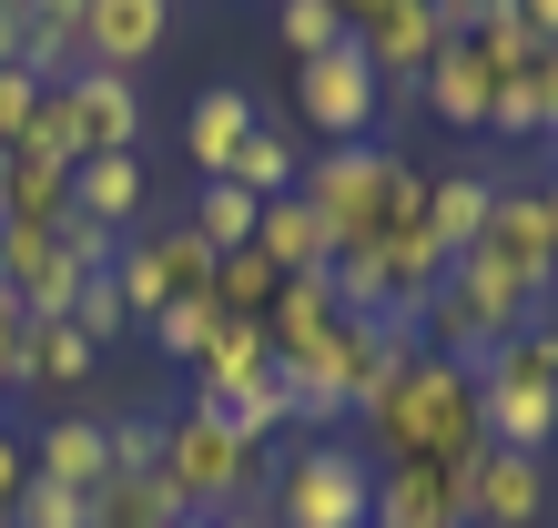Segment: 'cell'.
<instances>
[{"label": "cell", "mask_w": 558, "mask_h": 528, "mask_svg": "<svg viewBox=\"0 0 558 528\" xmlns=\"http://www.w3.org/2000/svg\"><path fill=\"white\" fill-rule=\"evenodd\" d=\"M355 417H366L376 468H397V457H447V468H468V457H487L477 376H468V367H447V356H407V367L386 376Z\"/></svg>", "instance_id": "obj_1"}, {"label": "cell", "mask_w": 558, "mask_h": 528, "mask_svg": "<svg viewBox=\"0 0 558 528\" xmlns=\"http://www.w3.org/2000/svg\"><path fill=\"white\" fill-rule=\"evenodd\" d=\"M315 204V224H325V254H376L397 224H416L426 214V173L407 153H386V143H336V153H305V183H294Z\"/></svg>", "instance_id": "obj_2"}, {"label": "cell", "mask_w": 558, "mask_h": 528, "mask_svg": "<svg viewBox=\"0 0 558 528\" xmlns=\"http://www.w3.org/2000/svg\"><path fill=\"white\" fill-rule=\"evenodd\" d=\"M254 457H265V447H244L223 407L162 417V488H173V508H193V518L244 508V499H254Z\"/></svg>", "instance_id": "obj_3"}, {"label": "cell", "mask_w": 558, "mask_h": 528, "mask_svg": "<svg viewBox=\"0 0 558 528\" xmlns=\"http://www.w3.org/2000/svg\"><path fill=\"white\" fill-rule=\"evenodd\" d=\"M265 518H275V528H376V468H366L345 437H315V447L275 478Z\"/></svg>", "instance_id": "obj_4"}, {"label": "cell", "mask_w": 558, "mask_h": 528, "mask_svg": "<svg viewBox=\"0 0 558 528\" xmlns=\"http://www.w3.org/2000/svg\"><path fill=\"white\" fill-rule=\"evenodd\" d=\"M112 285H122V305H133V325H153L162 305H183V295H214V254H204V235L173 214V224H133L122 235V254H112Z\"/></svg>", "instance_id": "obj_5"}, {"label": "cell", "mask_w": 558, "mask_h": 528, "mask_svg": "<svg viewBox=\"0 0 558 528\" xmlns=\"http://www.w3.org/2000/svg\"><path fill=\"white\" fill-rule=\"evenodd\" d=\"M294 112H305V132L325 153L336 143H376V122H386V82H376V61L366 51H325V61H294Z\"/></svg>", "instance_id": "obj_6"}, {"label": "cell", "mask_w": 558, "mask_h": 528, "mask_svg": "<svg viewBox=\"0 0 558 528\" xmlns=\"http://www.w3.org/2000/svg\"><path fill=\"white\" fill-rule=\"evenodd\" d=\"M447 41H457V21L437 11V0H386V11L355 31V51L376 61V82H386V92H416V82H426V61H437Z\"/></svg>", "instance_id": "obj_7"}, {"label": "cell", "mask_w": 558, "mask_h": 528, "mask_svg": "<svg viewBox=\"0 0 558 528\" xmlns=\"http://www.w3.org/2000/svg\"><path fill=\"white\" fill-rule=\"evenodd\" d=\"M468 468H447V457H397V468H376V528H468Z\"/></svg>", "instance_id": "obj_8"}, {"label": "cell", "mask_w": 558, "mask_h": 528, "mask_svg": "<svg viewBox=\"0 0 558 528\" xmlns=\"http://www.w3.org/2000/svg\"><path fill=\"white\" fill-rule=\"evenodd\" d=\"M477 244L498 254L538 305H558V254H548V193H538V183H498V214H487Z\"/></svg>", "instance_id": "obj_9"}, {"label": "cell", "mask_w": 558, "mask_h": 528, "mask_svg": "<svg viewBox=\"0 0 558 528\" xmlns=\"http://www.w3.org/2000/svg\"><path fill=\"white\" fill-rule=\"evenodd\" d=\"M162 41H173V0H82L92 72H122V82H133L143 61H162Z\"/></svg>", "instance_id": "obj_10"}, {"label": "cell", "mask_w": 558, "mask_h": 528, "mask_svg": "<svg viewBox=\"0 0 558 528\" xmlns=\"http://www.w3.org/2000/svg\"><path fill=\"white\" fill-rule=\"evenodd\" d=\"M548 518V457L487 447L468 468V528H538Z\"/></svg>", "instance_id": "obj_11"}, {"label": "cell", "mask_w": 558, "mask_h": 528, "mask_svg": "<svg viewBox=\"0 0 558 528\" xmlns=\"http://www.w3.org/2000/svg\"><path fill=\"white\" fill-rule=\"evenodd\" d=\"M477 417H487V447H518V457H548L558 447V386L477 367Z\"/></svg>", "instance_id": "obj_12"}, {"label": "cell", "mask_w": 558, "mask_h": 528, "mask_svg": "<svg viewBox=\"0 0 558 528\" xmlns=\"http://www.w3.org/2000/svg\"><path fill=\"white\" fill-rule=\"evenodd\" d=\"M254 122H265V103H254L244 82H214V92H193V112H183V163H193L204 183H223Z\"/></svg>", "instance_id": "obj_13"}, {"label": "cell", "mask_w": 558, "mask_h": 528, "mask_svg": "<svg viewBox=\"0 0 558 528\" xmlns=\"http://www.w3.org/2000/svg\"><path fill=\"white\" fill-rule=\"evenodd\" d=\"M183 376H193V407H234L244 386L275 376V336H265V325H244V315H223V336L193 356Z\"/></svg>", "instance_id": "obj_14"}, {"label": "cell", "mask_w": 558, "mask_h": 528, "mask_svg": "<svg viewBox=\"0 0 558 528\" xmlns=\"http://www.w3.org/2000/svg\"><path fill=\"white\" fill-rule=\"evenodd\" d=\"M31 478H51V488H82V499H102V478H112V427L102 417H51L41 437H31Z\"/></svg>", "instance_id": "obj_15"}, {"label": "cell", "mask_w": 558, "mask_h": 528, "mask_svg": "<svg viewBox=\"0 0 558 528\" xmlns=\"http://www.w3.org/2000/svg\"><path fill=\"white\" fill-rule=\"evenodd\" d=\"M92 376H102V346H92L72 315H41L21 336V396H82Z\"/></svg>", "instance_id": "obj_16"}, {"label": "cell", "mask_w": 558, "mask_h": 528, "mask_svg": "<svg viewBox=\"0 0 558 528\" xmlns=\"http://www.w3.org/2000/svg\"><path fill=\"white\" fill-rule=\"evenodd\" d=\"M487 214H498V173H487V163L426 173V235H437V254H468L487 235Z\"/></svg>", "instance_id": "obj_17"}, {"label": "cell", "mask_w": 558, "mask_h": 528, "mask_svg": "<svg viewBox=\"0 0 558 528\" xmlns=\"http://www.w3.org/2000/svg\"><path fill=\"white\" fill-rule=\"evenodd\" d=\"M416 103L437 112L447 132H487V103H498V72H487V61H477V41H447L437 61H426Z\"/></svg>", "instance_id": "obj_18"}, {"label": "cell", "mask_w": 558, "mask_h": 528, "mask_svg": "<svg viewBox=\"0 0 558 528\" xmlns=\"http://www.w3.org/2000/svg\"><path fill=\"white\" fill-rule=\"evenodd\" d=\"M61 92H72V112H82V153H133L143 143V82L82 72V82H61Z\"/></svg>", "instance_id": "obj_19"}, {"label": "cell", "mask_w": 558, "mask_h": 528, "mask_svg": "<svg viewBox=\"0 0 558 528\" xmlns=\"http://www.w3.org/2000/svg\"><path fill=\"white\" fill-rule=\"evenodd\" d=\"M72 214L133 235V224H143V153H92L82 173H72Z\"/></svg>", "instance_id": "obj_20"}, {"label": "cell", "mask_w": 558, "mask_h": 528, "mask_svg": "<svg viewBox=\"0 0 558 528\" xmlns=\"http://www.w3.org/2000/svg\"><path fill=\"white\" fill-rule=\"evenodd\" d=\"M254 254H265L275 275H325V264H336V254H325V224H315V204H305V193H275V204H265V224H254Z\"/></svg>", "instance_id": "obj_21"}, {"label": "cell", "mask_w": 558, "mask_h": 528, "mask_svg": "<svg viewBox=\"0 0 558 528\" xmlns=\"http://www.w3.org/2000/svg\"><path fill=\"white\" fill-rule=\"evenodd\" d=\"M183 224L204 235V254H244V244H254V224H265V204H254L244 183H193Z\"/></svg>", "instance_id": "obj_22"}, {"label": "cell", "mask_w": 558, "mask_h": 528, "mask_svg": "<svg viewBox=\"0 0 558 528\" xmlns=\"http://www.w3.org/2000/svg\"><path fill=\"white\" fill-rule=\"evenodd\" d=\"M223 183H244L254 204H275V193H294V183H305V153H294L275 122H254V132H244V153H234V173H223Z\"/></svg>", "instance_id": "obj_23"}, {"label": "cell", "mask_w": 558, "mask_h": 528, "mask_svg": "<svg viewBox=\"0 0 558 528\" xmlns=\"http://www.w3.org/2000/svg\"><path fill=\"white\" fill-rule=\"evenodd\" d=\"M275 295H284V275H275L254 244H244V254H214V305H223V315L265 325V315H275Z\"/></svg>", "instance_id": "obj_24"}, {"label": "cell", "mask_w": 558, "mask_h": 528, "mask_svg": "<svg viewBox=\"0 0 558 528\" xmlns=\"http://www.w3.org/2000/svg\"><path fill=\"white\" fill-rule=\"evenodd\" d=\"M173 488L162 478H102V499H92V528H173Z\"/></svg>", "instance_id": "obj_25"}, {"label": "cell", "mask_w": 558, "mask_h": 528, "mask_svg": "<svg viewBox=\"0 0 558 528\" xmlns=\"http://www.w3.org/2000/svg\"><path fill=\"white\" fill-rule=\"evenodd\" d=\"M275 31H284V51H294V61H325V51H345V41H355L336 0H275Z\"/></svg>", "instance_id": "obj_26"}, {"label": "cell", "mask_w": 558, "mask_h": 528, "mask_svg": "<svg viewBox=\"0 0 558 528\" xmlns=\"http://www.w3.org/2000/svg\"><path fill=\"white\" fill-rule=\"evenodd\" d=\"M214 336H223V305H214V295H183V305H162V315H153V346L173 356V367H193Z\"/></svg>", "instance_id": "obj_27"}, {"label": "cell", "mask_w": 558, "mask_h": 528, "mask_svg": "<svg viewBox=\"0 0 558 528\" xmlns=\"http://www.w3.org/2000/svg\"><path fill=\"white\" fill-rule=\"evenodd\" d=\"M11 528H92V499H82V488L31 478V488H21V508H11Z\"/></svg>", "instance_id": "obj_28"}, {"label": "cell", "mask_w": 558, "mask_h": 528, "mask_svg": "<svg viewBox=\"0 0 558 528\" xmlns=\"http://www.w3.org/2000/svg\"><path fill=\"white\" fill-rule=\"evenodd\" d=\"M72 325H82L92 346H112L122 325H133V305H122V285H112V275H82V295H72Z\"/></svg>", "instance_id": "obj_29"}, {"label": "cell", "mask_w": 558, "mask_h": 528, "mask_svg": "<svg viewBox=\"0 0 558 528\" xmlns=\"http://www.w3.org/2000/svg\"><path fill=\"white\" fill-rule=\"evenodd\" d=\"M223 417H234V437H244V447H265L275 427L294 417V396H284V376H265V386H244V396H234Z\"/></svg>", "instance_id": "obj_30"}, {"label": "cell", "mask_w": 558, "mask_h": 528, "mask_svg": "<svg viewBox=\"0 0 558 528\" xmlns=\"http://www.w3.org/2000/svg\"><path fill=\"white\" fill-rule=\"evenodd\" d=\"M112 478H162V417H112Z\"/></svg>", "instance_id": "obj_31"}, {"label": "cell", "mask_w": 558, "mask_h": 528, "mask_svg": "<svg viewBox=\"0 0 558 528\" xmlns=\"http://www.w3.org/2000/svg\"><path fill=\"white\" fill-rule=\"evenodd\" d=\"M31 112H41V82H31L21 61H11V72H0V153H21V132H31Z\"/></svg>", "instance_id": "obj_32"}, {"label": "cell", "mask_w": 558, "mask_h": 528, "mask_svg": "<svg viewBox=\"0 0 558 528\" xmlns=\"http://www.w3.org/2000/svg\"><path fill=\"white\" fill-rule=\"evenodd\" d=\"M21 336H31V315L11 305V295H0V396L21 386Z\"/></svg>", "instance_id": "obj_33"}, {"label": "cell", "mask_w": 558, "mask_h": 528, "mask_svg": "<svg viewBox=\"0 0 558 528\" xmlns=\"http://www.w3.org/2000/svg\"><path fill=\"white\" fill-rule=\"evenodd\" d=\"M508 11H518V31H529L538 51H558V0H508Z\"/></svg>", "instance_id": "obj_34"}, {"label": "cell", "mask_w": 558, "mask_h": 528, "mask_svg": "<svg viewBox=\"0 0 558 528\" xmlns=\"http://www.w3.org/2000/svg\"><path fill=\"white\" fill-rule=\"evenodd\" d=\"M21 41H31V11H21V0H0V72L21 61Z\"/></svg>", "instance_id": "obj_35"}, {"label": "cell", "mask_w": 558, "mask_h": 528, "mask_svg": "<svg viewBox=\"0 0 558 528\" xmlns=\"http://www.w3.org/2000/svg\"><path fill=\"white\" fill-rule=\"evenodd\" d=\"M31 21H82V0H21Z\"/></svg>", "instance_id": "obj_36"}, {"label": "cell", "mask_w": 558, "mask_h": 528, "mask_svg": "<svg viewBox=\"0 0 558 528\" xmlns=\"http://www.w3.org/2000/svg\"><path fill=\"white\" fill-rule=\"evenodd\" d=\"M214 528H275V518H265V508H254V499H244V508H223Z\"/></svg>", "instance_id": "obj_37"}, {"label": "cell", "mask_w": 558, "mask_h": 528, "mask_svg": "<svg viewBox=\"0 0 558 528\" xmlns=\"http://www.w3.org/2000/svg\"><path fill=\"white\" fill-rule=\"evenodd\" d=\"M336 11H345V31H366V21L386 11V0H336Z\"/></svg>", "instance_id": "obj_38"}, {"label": "cell", "mask_w": 558, "mask_h": 528, "mask_svg": "<svg viewBox=\"0 0 558 528\" xmlns=\"http://www.w3.org/2000/svg\"><path fill=\"white\" fill-rule=\"evenodd\" d=\"M538 193H548V254H558V173H548V183H538Z\"/></svg>", "instance_id": "obj_39"}, {"label": "cell", "mask_w": 558, "mask_h": 528, "mask_svg": "<svg viewBox=\"0 0 558 528\" xmlns=\"http://www.w3.org/2000/svg\"><path fill=\"white\" fill-rule=\"evenodd\" d=\"M437 11H447V21H457V31H468V21H477V0H437Z\"/></svg>", "instance_id": "obj_40"}, {"label": "cell", "mask_w": 558, "mask_h": 528, "mask_svg": "<svg viewBox=\"0 0 558 528\" xmlns=\"http://www.w3.org/2000/svg\"><path fill=\"white\" fill-rule=\"evenodd\" d=\"M173 528H214V518H193V508H183V518H173Z\"/></svg>", "instance_id": "obj_41"}, {"label": "cell", "mask_w": 558, "mask_h": 528, "mask_svg": "<svg viewBox=\"0 0 558 528\" xmlns=\"http://www.w3.org/2000/svg\"><path fill=\"white\" fill-rule=\"evenodd\" d=\"M548 143H558V122H548Z\"/></svg>", "instance_id": "obj_42"}]
</instances>
